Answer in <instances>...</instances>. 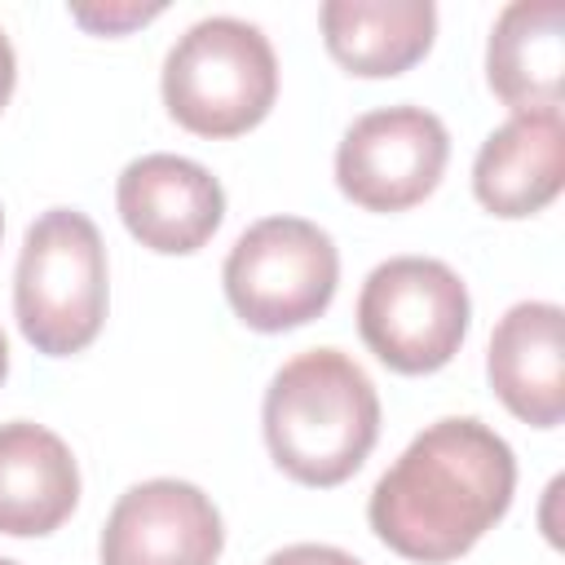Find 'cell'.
<instances>
[{
    "instance_id": "6da1fadb",
    "label": "cell",
    "mask_w": 565,
    "mask_h": 565,
    "mask_svg": "<svg viewBox=\"0 0 565 565\" xmlns=\"http://www.w3.org/2000/svg\"><path fill=\"white\" fill-rule=\"evenodd\" d=\"M512 446L481 419L428 424L375 481L371 530L406 561L463 556L512 503Z\"/></svg>"
},
{
    "instance_id": "7a4b0ae2",
    "label": "cell",
    "mask_w": 565,
    "mask_h": 565,
    "mask_svg": "<svg viewBox=\"0 0 565 565\" xmlns=\"http://www.w3.org/2000/svg\"><path fill=\"white\" fill-rule=\"evenodd\" d=\"M380 437V397L340 349L291 358L265 393V441L274 463L305 486H340Z\"/></svg>"
},
{
    "instance_id": "3957f363",
    "label": "cell",
    "mask_w": 565,
    "mask_h": 565,
    "mask_svg": "<svg viewBox=\"0 0 565 565\" xmlns=\"http://www.w3.org/2000/svg\"><path fill=\"white\" fill-rule=\"evenodd\" d=\"M274 97V44L243 18H203L163 57L168 115L199 137H238L256 128L269 115Z\"/></svg>"
},
{
    "instance_id": "277c9868",
    "label": "cell",
    "mask_w": 565,
    "mask_h": 565,
    "mask_svg": "<svg viewBox=\"0 0 565 565\" xmlns=\"http://www.w3.org/2000/svg\"><path fill=\"white\" fill-rule=\"evenodd\" d=\"M13 309L22 335L49 353L66 358L97 340L106 322V247L84 212H44L18 256Z\"/></svg>"
},
{
    "instance_id": "5b68a950",
    "label": "cell",
    "mask_w": 565,
    "mask_h": 565,
    "mask_svg": "<svg viewBox=\"0 0 565 565\" xmlns=\"http://www.w3.org/2000/svg\"><path fill=\"white\" fill-rule=\"evenodd\" d=\"M358 331L384 366L402 375L437 371L463 344L468 287L446 260L393 256L375 265L362 282Z\"/></svg>"
},
{
    "instance_id": "8992f818",
    "label": "cell",
    "mask_w": 565,
    "mask_h": 565,
    "mask_svg": "<svg viewBox=\"0 0 565 565\" xmlns=\"http://www.w3.org/2000/svg\"><path fill=\"white\" fill-rule=\"evenodd\" d=\"M340 278L327 230L300 216H265L238 234L225 256V296L256 331H287L318 318Z\"/></svg>"
},
{
    "instance_id": "52a82bcc",
    "label": "cell",
    "mask_w": 565,
    "mask_h": 565,
    "mask_svg": "<svg viewBox=\"0 0 565 565\" xmlns=\"http://www.w3.org/2000/svg\"><path fill=\"white\" fill-rule=\"evenodd\" d=\"M450 159L446 124L424 106H384L349 124L335 150L340 190L371 212L415 207Z\"/></svg>"
},
{
    "instance_id": "ba28073f",
    "label": "cell",
    "mask_w": 565,
    "mask_h": 565,
    "mask_svg": "<svg viewBox=\"0 0 565 565\" xmlns=\"http://www.w3.org/2000/svg\"><path fill=\"white\" fill-rule=\"evenodd\" d=\"M225 543L216 503L177 477L119 494L102 530V565H216Z\"/></svg>"
},
{
    "instance_id": "9c48e42d",
    "label": "cell",
    "mask_w": 565,
    "mask_h": 565,
    "mask_svg": "<svg viewBox=\"0 0 565 565\" xmlns=\"http://www.w3.org/2000/svg\"><path fill=\"white\" fill-rule=\"evenodd\" d=\"M115 203H119V216H124L128 234L141 247L168 252V256L199 252L225 216L221 181L185 154H141V159H132L119 172Z\"/></svg>"
},
{
    "instance_id": "30bf717a",
    "label": "cell",
    "mask_w": 565,
    "mask_h": 565,
    "mask_svg": "<svg viewBox=\"0 0 565 565\" xmlns=\"http://www.w3.org/2000/svg\"><path fill=\"white\" fill-rule=\"evenodd\" d=\"M565 313L552 300H521L512 305L486 353V371L503 406L534 424L556 428L565 415V340H561Z\"/></svg>"
},
{
    "instance_id": "8fae6325",
    "label": "cell",
    "mask_w": 565,
    "mask_h": 565,
    "mask_svg": "<svg viewBox=\"0 0 565 565\" xmlns=\"http://www.w3.org/2000/svg\"><path fill=\"white\" fill-rule=\"evenodd\" d=\"M565 181V124L561 110L512 115L494 128L472 163V190L494 216H530L561 194Z\"/></svg>"
},
{
    "instance_id": "7c38bea8",
    "label": "cell",
    "mask_w": 565,
    "mask_h": 565,
    "mask_svg": "<svg viewBox=\"0 0 565 565\" xmlns=\"http://www.w3.org/2000/svg\"><path fill=\"white\" fill-rule=\"evenodd\" d=\"M79 499L71 446L40 424H0V534H53Z\"/></svg>"
},
{
    "instance_id": "4fadbf2b",
    "label": "cell",
    "mask_w": 565,
    "mask_h": 565,
    "mask_svg": "<svg viewBox=\"0 0 565 565\" xmlns=\"http://www.w3.org/2000/svg\"><path fill=\"white\" fill-rule=\"evenodd\" d=\"M565 9L561 0H512L486 44V79L503 106L516 115H539L561 106V40Z\"/></svg>"
},
{
    "instance_id": "5bb4252c",
    "label": "cell",
    "mask_w": 565,
    "mask_h": 565,
    "mask_svg": "<svg viewBox=\"0 0 565 565\" xmlns=\"http://www.w3.org/2000/svg\"><path fill=\"white\" fill-rule=\"evenodd\" d=\"M322 35L331 57L353 75H402L437 31L433 0H327Z\"/></svg>"
},
{
    "instance_id": "9a60e30c",
    "label": "cell",
    "mask_w": 565,
    "mask_h": 565,
    "mask_svg": "<svg viewBox=\"0 0 565 565\" xmlns=\"http://www.w3.org/2000/svg\"><path fill=\"white\" fill-rule=\"evenodd\" d=\"M159 13H163V4H102V9H93V4H71V18H75L79 26H88V31H102V35L128 31V26L150 22V18H159Z\"/></svg>"
},
{
    "instance_id": "2e32d148",
    "label": "cell",
    "mask_w": 565,
    "mask_h": 565,
    "mask_svg": "<svg viewBox=\"0 0 565 565\" xmlns=\"http://www.w3.org/2000/svg\"><path fill=\"white\" fill-rule=\"evenodd\" d=\"M265 565H362V561L331 543H291V547L274 552Z\"/></svg>"
},
{
    "instance_id": "e0dca14e",
    "label": "cell",
    "mask_w": 565,
    "mask_h": 565,
    "mask_svg": "<svg viewBox=\"0 0 565 565\" xmlns=\"http://www.w3.org/2000/svg\"><path fill=\"white\" fill-rule=\"evenodd\" d=\"M13 44H9V35L0 31V106L9 102V93H13Z\"/></svg>"
},
{
    "instance_id": "ac0fdd59",
    "label": "cell",
    "mask_w": 565,
    "mask_h": 565,
    "mask_svg": "<svg viewBox=\"0 0 565 565\" xmlns=\"http://www.w3.org/2000/svg\"><path fill=\"white\" fill-rule=\"evenodd\" d=\"M4 371H9V344H4V331H0V380H4Z\"/></svg>"
},
{
    "instance_id": "d6986e66",
    "label": "cell",
    "mask_w": 565,
    "mask_h": 565,
    "mask_svg": "<svg viewBox=\"0 0 565 565\" xmlns=\"http://www.w3.org/2000/svg\"><path fill=\"white\" fill-rule=\"evenodd\" d=\"M0 565H18V561H9V556H0Z\"/></svg>"
},
{
    "instance_id": "ffe728a7",
    "label": "cell",
    "mask_w": 565,
    "mask_h": 565,
    "mask_svg": "<svg viewBox=\"0 0 565 565\" xmlns=\"http://www.w3.org/2000/svg\"><path fill=\"white\" fill-rule=\"evenodd\" d=\"M0 230H4V216H0Z\"/></svg>"
}]
</instances>
